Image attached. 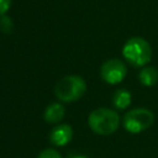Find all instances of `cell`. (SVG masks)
<instances>
[{
  "label": "cell",
  "instance_id": "obj_1",
  "mask_svg": "<svg viewBox=\"0 0 158 158\" xmlns=\"http://www.w3.org/2000/svg\"><path fill=\"white\" fill-rule=\"evenodd\" d=\"M88 125L98 135H111L120 126V116L111 109L99 107L90 112Z\"/></svg>",
  "mask_w": 158,
  "mask_h": 158
},
{
  "label": "cell",
  "instance_id": "obj_2",
  "mask_svg": "<svg viewBox=\"0 0 158 158\" xmlns=\"http://www.w3.org/2000/svg\"><path fill=\"white\" fill-rule=\"evenodd\" d=\"M123 58L133 67H143L152 58V47L142 37H132L122 47Z\"/></svg>",
  "mask_w": 158,
  "mask_h": 158
},
{
  "label": "cell",
  "instance_id": "obj_3",
  "mask_svg": "<svg viewBox=\"0 0 158 158\" xmlns=\"http://www.w3.org/2000/svg\"><path fill=\"white\" fill-rule=\"evenodd\" d=\"M86 90L85 80L79 75H65L56 83L54 94L63 102H73L79 100Z\"/></svg>",
  "mask_w": 158,
  "mask_h": 158
},
{
  "label": "cell",
  "instance_id": "obj_4",
  "mask_svg": "<svg viewBox=\"0 0 158 158\" xmlns=\"http://www.w3.org/2000/svg\"><path fill=\"white\" fill-rule=\"evenodd\" d=\"M154 115L146 107H136L127 111L123 116V127L130 133H139L153 125Z\"/></svg>",
  "mask_w": 158,
  "mask_h": 158
},
{
  "label": "cell",
  "instance_id": "obj_5",
  "mask_svg": "<svg viewBox=\"0 0 158 158\" xmlns=\"http://www.w3.org/2000/svg\"><path fill=\"white\" fill-rule=\"evenodd\" d=\"M127 74V68L126 64L117 58L107 59L106 62L102 63L100 68V77L101 79L111 85L121 83Z\"/></svg>",
  "mask_w": 158,
  "mask_h": 158
},
{
  "label": "cell",
  "instance_id": "obj_6",
  "mask_svg": "<svg viewBox=\"0 0 158 158\" xmlns=\"http://www.w3.org/2000/svg\"><path fill=\"white\" fill-rule=\"evenodd\" d=\"M72 137H73L72 126L67 123L58 125L53 127L52 131L49 132V141L53 146H57V147H63L68 144L72 141Z\"/></svg>",
  "mask_w": 158,
  "mask_h": 158
},
{
  "label": "cell",
  "instance_id": "obj_7",
  "mask_svg": "<svg viewBox=\"0 0 158 158\" xmlns=\"http://www.w3.org/2000/svg\"><path fill=\"white\" fill-rule=\"evenodd\" d=\"M65 115V107L59 102H53L48 105L44 110V121L47 123H57L63 120Z\"/></svg>",
  "mask_w": 158,
  "mask_h": 158
},
{
  "label": "cell",
  "instance_id": "obj_8",
  "mask_svg": "<svg viewBox=\"0 0 158 158\" xmlns=\"http://www.w3.org/2000/svg\"><path fill=\"white\" fill-rule=\"evenodd\" d=\"M138 80L144 86H153L158 83V69L156 67H144L138 74Z\"/></svg>",
  "mask_w": 158,
  "mask_h": 158
},
{
  "label": "cell",
  "instance_id": "obj_9",
  "mask_svg": "<svg viewBox=\"0 0 158 158\" xmlns=\"http://www.w3.org/2000/svg\"><path fill=\"white\" fill-rule=\"evenodd\" d=\"M131 93L127 90V89H117L114 95H112V105L118 109V110H123V109H127L130 105H131Z\"/></svg>",
  "mask_w": 158,
  "mask_h": 158
},
{
  "label": "cell",
  "instance_id": "obj_10",
  "mask_svg": "<svg viewBox=\"0 0 158 158\" xmlns=\"http://www.w3.org/2000/svg\"><path fill=\"white\" fill-rule=\"evenodd\" d=\"M12 20L9 16L0 15V31L4 33H10L12 31Z\"/></svg>",
  "mask_w": 158,
  "mask_h": 158
},
{
  "label": "cell",
  "instance_id": "obj_11",
  "mask_svg": "<svg viewBox=\"0 0 158 158\" xmlns=\"http://www.w3.org/2000/svg\"><path fill=\"white\" fill-rule=\"evenodd\" d=\"M37 158H62L60 153L53 148H47V149H43Z\"/></svg>",
  "mask_w": 158,
  "mask_h": 158
},
{
  "label": "cell",
  "instance_id": "obj_12",
  "mask_svg": "<svg viewBox=\"0 0 158 158\" xmlns=\"http://www.w3.org/2000/svg\"><path fill=\"white\" fill-rule=\"evenodd\" d=\"M11 6V0H0V15H5Z\"/></svg>",
  "mask_w": 158,
  "mask_h": 158
},
{
  "label": "cell",
  "instance_id": "obj_13",
  "mask_svg": "<svg viewBox=\"0 0 158 158\" xmlns=\"http://www.w3.org/2000/svg\"><path fill=\"white\" fill-rule=\"evenodd\" d=\"M72 158H88L86 156H81V154H78V156H74V157H72Z\"/></svg>",
  "mask_w": 158,
  "mask_h": 158
}]
</instances>
